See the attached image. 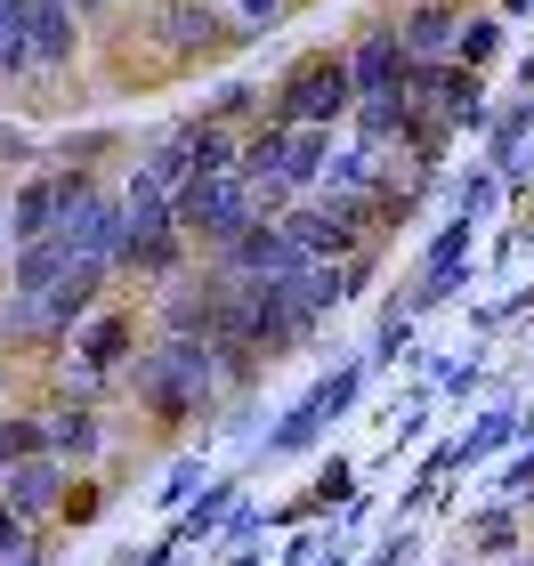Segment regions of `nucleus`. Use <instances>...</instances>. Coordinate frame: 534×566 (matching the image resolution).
Wrapping results in <instances>:
<instances>
[{"label":"nucleus","instance_id":"f257e3e1","mask_svg":"<svg viewBox=\"0 0 534 566\" xmlns=\"http://www.w3.org/2000/svg\"><path fill=\"white\" fill-rule=\"evenodd\" d=\"M114 389L138 413L146 446L202 437L211 413H227V397H219V348L211 340H187V332H146V348L114 373Z\"/></svg>","mask_w":534,"mask_h":566},{"label":"nucleus","instance_id":"f03ea898","mask_svg":"<svg viewBox=\"0 0 534 566\" xmlns=\"http://www.w3.org/2000/svg\"><path fill=\"white\" fill-rule=\"evenodd\" d=\"M138 348H146V307L114 292V300H97L90 316L65 332V348H57V373L73 380V389H97V397H106V389H114V373L130 365Z\"/></svg>","mask_w":534,"mask_h":566},{"label":"nucleus","instance_id":"7ed1b4c3","mask_svg":"<svg viewBox=\"0 0 534 566\" xmlns=\"http://www.w3.org/2000/svg\"><path fill=\"white\" fill-rule=\"evenodd\" d=\"M260 219V187H251L243 170H211V178H187V187H170V227L195 243V260H211L227 235H243V227Z\"/></svg>","mask_w":534,"mask_h":566},{"label":"nucleus","instance_id":"20e7f679","mask_svg":"<svg viewBox=\"0 0 534 566\" xmlns=\"http://www.w3.org/2000/svg\"><path fill=\"white\" fill-rule=\"evenodd\" d=\"M348 106H356V90H348V57H341V49H308V57H300L284 82H275L268 122H275V130H341Z\"/></svg>","mask_w":534,"mask_h":566},{"label":"nucleus","instance_id":"39448f33","mask_svg":"<svg viewBox=\"0 0 534 566\" xmlns=\"http://www.w3.org/2000/svg\"><path fill=\"white\" fill-rule=\"evenodd\" d=\"M41 405V446L65 461V470H106L114 453V421H106V397L97 389H73V380H57Z\"/></svg>","mask_w":534,"mask_h":566},{"label":"nucleus","instance_id":"423d86ee","mask_svg":"<svg viewBox=\"0 0 534 566\" xmlns=\"http://www.w3.org/2000/svg\"><path fill=\"white\" fill-rule=\"evenodd\" d=\"M146 41H155L163 65H202V57H227L243 33L227 24L219 0H155L146 9Z\"/></svg>","mask_w":534,"mask_h":566},{"label":"nucleus","instance_id":"0eeeda50","mask_svg":"<svg viewBox=\"0 0 534 566\" xmlns=\"http://www.w3.org/2000/svg\"><path fill=\"white\" fill-rule=\"evenodd\" d=\"M356 389H365V365H341V373H324L316 389H308V397H300L284 421L268 429V461H292V453H308L316 437H324V429H333V421L348 413V405H356Z\"/></svg>","mask_w":534,"mask_h":566},{"label":"nucleus","instance_id":"6e6552de","mask_svg":"<svg viewBox=\"0 0 534 566\" xmlns=\"http://www.w3.org/2000/svg\"><path fill=\"white\" fill-rule=\"evenodd\" d=\"M211 268H219V275H235V283H275V275L308 268V251L284 235V219H251L243 235H227V243L211 251Z\"/></svg>","mask_w":534,"mask_h":566},{"label":"nucleus","instance_id":"1a4fd4ad","mask_svg":"<svg viewBox=\"0 0 534 566\" xmlns=\"http://www.w3.org/2000/svg\"><path fill=\"white\" fill-rule=\"evenodd\" d=\"M24 49H33V73L41 82H57V73L82 65V17H73V0H24Z\"/></svg>","mask_w":534,"mask_h":566},{"label":"nucleus","instance_id":"9d476101","mask_svg":"<svg viewBox=\"0 0 534 566\" xmlns=\"http://www.w3.org/2000/svg\"><path fill=\"white\" fill-rule=\"evenodd\" d=\"M65 478H73V470H65L57 453H24V461L0 470V502H9L24 526L49 534V518H57V502H65Z\"/></svg>","mask_w":534,"mask_h":566},{"label":"nucleus","instance_id":"9b49d317","mask_svg":"<svg viewBox=\"0 0 534 566\" xmlns=\"http://www.w3.org/2000/svg\"><path fill=\"white\" fill-rule=\"evenodd\" d=\"M341 57H348V90L356 97H389V90H405V73H413V57H405V41H397V17L365 24L356 49H341Z\"/></svg>","mask_w":534,"mask_h":566},{"label":"nucleus","instance_id":"f8f14e48","mask_svg":"<svg viewBox=\"0 0 534 566\" xmlns=\"http://www.w3.org/2000/svg\"><path fill=\"white\" fill-rule=\"evenodd\" d=\"M57 235H65L73 260H106V268H114V251H122V195L106 187V178H97V187L57 219Z\"/></svg>","mask_w":534,"mask_h":566},{"label":"nucleus","instance_id":"ddd939ff","mask_svg":"<svg viewBox=\"0 0 534 566\" xmlns=\"http://www.w3.org/2000/svg\"><path fill=\"white\" fill-rule=\"evenodd\" d=\"M462 0H413V9L397 17V41H405V57L413 65H446L453 57V41H462Z\"/></svg>","mask_w":534,"mask_h":566},{"label":"nucleus","instance_id":"4468645a","mask_svg":"<svg viewBox=\"0 0 534 566\" xmlns=\"http://www.w3.org/2000/svg\"><path fill=\"white\" fill-rule=\"evenodd\" d=\"M73 268V251H65V235H41V243H9V283L0 292H17V300H41L49 283H57Z\"/></svg>","mask_w":534,"mask_h":566},{"label":"nucleus","instance_id":"2eb2a0df","mask_svg":"<svg viewBox=\"0 0 534 566\" xmlns=\"http://www.w3.org/2000/svg\"><path fill=\"white\" fill-rule=\"evenodd\" d=\"M130 170H146L163 195H170V187H187V178H195V122H170V130H155V138L138 146V163H130Z\"/></svg>","mask_w":534,"mask_h":566},{"label":"nucleus","instance_id":"dca6fc26","mask_svg":"<svg viewBox=\"0 0 534 566\" xmlns=\"http://www.w3.org/2000/svg\"><path fill=\"white\" fill-rule=\"evenodd\" d=\"M324 163H333V130H284V163H275V187L292 202L324 187Z\"/></svg>","mask_w":534,"mask_h":566},{"label":"nucleus","instance_id":"f3484780","mask_svg":"<svg viewBox=\"0 0 534 566\" xmlns=\"http://www.w3.org/2000/svg\"><path fill=\"white\" fill-rule=\"evenodd\" d=\"M462 543L478 551V558H519V543H526V510L519 502H486V510H470V526H462Z\"/></svg>","mask_w":534,"mask_h":566},{"label":"nucleus","instance_id":"a211bd4d","mask_svg":"<svg viewBox=\"0 0 534 566\" xmlns=\"http://www.w3.org/2000/svg\"><path fill=\"white\" fill-rule=\"evenodd\" d=\"M114 195H122V243H130V235H163V227H170V195L146 170H122Z\"/></svg>","mask_w":534,"mask_h":566},{"label":"nucleus","instance_id":"6ab92c4d","mask_svg":"<svg viewBox=\"0 0 534 566\" xmlns=\"http://www.w3.org/2000/svg\"><path fill=\"white\" fill-rule=\"evenodd\" d=\"M235 502H243V478H211V485H202V502H187V518H178L170 543H211L219 518H227Z\"/></svg>","mask_w":534,"mask_h":566},{"label":"nucleus","instance_id":"aec40b11","mask_svg":"<svg viewBox=\"0 0 534 566\" xmlns=\"http://www.w3.org/2000/svg\"><path fill=\"white\" fill-rule=\"evenodd\" d=\"M534 138V97H519V106H502L494 122H486V170L502 178V170H519V146Z\"/></svg>","mask_w":534,"mask_h":566},{"label":"nucleus","instance_id":"412c9836","mask_svg":"<svg viewBox=\"0 0 534 566\" xmlns=\"http://www.w3.org/2000/svg\"><path fill=\"white\" fill-rule=\"evenodd\" d=\"M24 453H49L41 446V405H0V470Z\"/></svg>","mask_w":534,"mask_h":566},{"label":"nucleus","instance_id":"4be33fe9","mask_svg":"<svg viewBox=\"0 0 534 566\" xmlns=\"http://www.w3.org/2000/svg\"><path fill=\"white\" fill-rule=\"evenodd\" d=\"M260 106H268V97H260V82H227V90L211 97V106H202V122H219V130H243V122L260 114Z\"/></svg>","mask_w":534,"mask_h":566},{"label":"nucleus","instance_id":"5701e85b","mask_svg":"<svg viewBox=\"0 0 534 566\" xmlns=\"http://www.w3.org/2000/svg\"><path fill=\"white\" fill-rule=\"evenodd\" d=\"M494 49H502V24H494V17H470V33L453 41V65H470V73H478V65L494 57Z\"/></svg>","mask_w":534,"mask_h":566},{"label":"nucleus","instance_id":"b1692460","mask_svg":"<svg viewBox=\"0 0 534 566\" xmlns=\"http://www.w3.org/2000/svg\"><path fill=\"white\" fill-rule=\"evenodd\" d=\"M219 9H227V24H235V33L251 41V33H268V24H275V17H284V9H292V0H219Z\"/></svg>","mask_w":534,"mask_h":566},{"label":"nucleus","instance_id":"393cba45","mask_svg":"<svg viewBox=\"0 0 534 566\" xmlns=\"http://www.w3.org/2000/svg\"><path fill=\"white\" fill-rule=\"evenodd\" d=\"M405 340H413V316H405V307L389 300V307H380V340H373V356H380V365H397Z\"/></svg>","mask_w":534,"mask_h":566},{"label":"nucleus","instance_id":"a878e982","mask_svg":"<svg viewBox=\"0 0 534 566\" xmlns=\"http://www.w3.org/2000/svg\"><path fill=\"white\" fill-rule=\"evenodd\" d=\"M494 187H502L494 170H470V178H462V202H453V219H470V227H478V219L494 211Z\"/></svg>","mask_w":534,"mask_h":566},{"label":"nucleus","instance_id":"bb28decb","mask_svg":"<svg viewBox=\"0 0 534 566\" xmlns=\"http://www.w3.org/2000/svg\"><path fill=\"white\" fill-rule=\"evenodd\" d=\"M41 163V146L17 130V122H0V170H33Z\"/></svg>","mask_w":534,"mask_h":566},{"label":"nucleus","instance_id":"cd10ccee","mask_svg":"<svg viewBox=\"0 0 534 566\" xmlns=\"http://www.w3.org/2000/svg\"><path fill=\"white\" fill-rule=\"evenodd\" d=\"M502 502H534V446L511 461V470H502Z\"/></svg>","mask_w":534,"mask_h":566},{"label":"nucleus","instance_id":"c85d7f7f","mask_svg":"<svg viewBox=\"0 0 534 566\" xmlns=\"http://www.w3.org/2000/svg\"><path fill=\"white\" fill-rule=\"evenodd\" d=\"M33 534H41V526H24V518H17V510H9V502H0V558H17L24 543H33Z\"/></svg>","mask_w":534,"mask_h":566},{"label":"nucleus","instance_id":"c756f323","mask_svg":"<svg viewBox=\"0 0 534 566\" xmlns=\"http://www.w3.org/2000/svg\"><path fill=\"white\" fill-rule=\"evenodd\" d=\"M421 558V534H389V551H373L365 566H413Z\"/></svg>","mask_w":534,"mask_h":566},{"label":"nucleus","instance_id":"7c9ffc66","mask_svg":"<svg viewBox=\"0 0 534 566\" xmlns=\"http://www.w3.org/2000/svg\"><path fill=\"white\" fill-rule=\"evenodd\" d=\"M195 485H202V470H195V461H178V470H170V485H163V502H187Z\"/></svg>","mask_w":534,"mask_h":566},{"label":"nucleus","instance_id":"2f4dec72","mask_svg":"<svg viewBox=\"0 0 534 566\" xmlns=\"http://www.w3.org/2000/svg\"><path fill=\"white\" fill-rule=\"evenodd\" d=\"M0 566H49V534H33V543H24L17 558H0Z\"/></svg>","mask_w":534,"mask_h":566},{"label":"nucleus","instance_id":"473e14b6","mask_svg":"<svg viewBox=\"0 0 534 566\" xmlns=\"http://www.w3.org/2000/svg\"><path fill=\"white\" fill-rule=\"evenodd\" d=\"M17 373H24V365H17L9 348H0V405H9V389H17Z\"/></svg>","mask_w":534,"mask_h":566},{"label":"nucleus","instance_id":"72a5a7b5","mask_svg":"<svg viewBox=\"0 0 534 566\" xmlns=\"http://www.w3.org/2000/svg\"><path fill=\"white\" fill-rule=\"evenodd\" d=\"M106 9H114V0H73V17H82V24H90V17H106Z\"/></svg>","mask_w":534,"mask_h":566},{"label":"nucleus","instance_id":"f704fd0d","mask_svg":"<svg viewBox=\"0 0 534 566\" xmlns=\"http://www.w3.org/2000/svg\"><path fill=\"white\" fill-rule=\"evenodd\" d=\"M502 566H534V558H502Z\"/></svg>","mask_w":534,"mask_h":566},{"label":"nucleus","instance_id":"c9c22d12","mask_svg":"<svg viewBox=\"0 0 534 566\" xmlns=\"http://www.w3.org/2000/svg\"><path fill=\"white\" fill-rule=\"evenodd\" d=\"M446 566H470V558H446Z\"/></svg>","mask_w":534,"mask_h":566},{"label":"nucleus","instance_id":"e433bc0d","mask_svg":"<svg viewBox=\"0 0 534 566\" xmlns=\"http://www.w3.org/2000/svg\"><path fill=\"white\" fill-rule=\"evenodd\" d=\"M0 251H9V235H0Z\"/></svg>","mask_w":534,"mask_h":566},{"label":"nucleus","instance_id":"4c0bfd02","mask_svg":"<svg viewBox=\"0 0 534 566\" xmlns=\"http://www.w3.org/2000/svg\"><path fill=\"white\" fill-rule=\"evenodd\" d=\"M333 566H341V558H333Z\"/></svg>","mask_w":534,"mask_h":566}]
</instances>
